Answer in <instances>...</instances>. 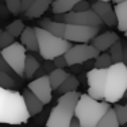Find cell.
I'll return each mask as SVG.
<instances>
[{"label":"cell","instance_id":"42","mask_svg":"<svg viewBox=\"0 0 127 127\" xmlns=\"http://www.w3.org/2000/svg\"><path fill=\"white\" fill-rule=\"evenodd\" d=\"M1 31H3V30H0V37H1Z\"/></svg>","mask_w":127,"mask_h":127},{"label":"cell","instance_id":"13","mask_svg":"<svg viewBox=\"0 0 127 127\" xmlns=\"http://www.w3.org/2000/svg\"><path fill=\"white\" fill-rule=\"evenodd\" d=\"M116 41H119V37H118L116 32L107 31V32H104V34H100V35L93 38L92 39V46L96 47L99 51H105V50L110 49Z\"/></svg>","mask_w":127,"mask_h":127},{"label":"cell","instance_id":"17","mask_svg":"<svg viewBox=\"0 0 127 127\" xmlns=\"http://www.w3.org/2000/svg\"><path fill=\"white\" fill-rule=\"evenodd\" d=\"M115 15H116V20H118V30L122 32L127 31V0L122 3H118L114 7Z\"/></svg>","mask_w":127,"mask_h":127},{"label":"cell","instance_id":"14","mask_svg":"<svg viewBox=\"0 0 127 127\" xmlns=\"http://www.w3.org/2000/svg\"><path fill=\"white\" fill-rule=\"evenodd\" d=\"M38 27L46 30L47 32L56 35V37L64 38L66 23H64V22H57V20L49 19V18H42V19L39 20V26H38Z\"/></svg>","mask_w":127,"mask_h":127},{"label":"cell","instance_id":"43","mask_svg":"<svg viewBox=\"0 0 127 127\" xmlns=\"http://www.w3.org/2000/svg\"><path fill=\"white\" fill-rule=\"evenodd\" d=\"M125 34H126V39H127V31H126V32H125Z\"/></svg>","mask_w":127,"mask_h":127},{"label":"cell","instance_id":"29","mask_svg":"<svg viewBox=\"0 0 127 127\" xmlns=\"http://www.w3.org/2000/svg\"><path fill=\"white\" fill-rule=\"evenodd\" d=\"M8 12L12 15H18L22 12V0H4Z\"/></svg>","mask_w":127,"mask_h":127},{"label":"cell","instance_id":"26","mask_svg":"<svg viewBox=\"0 0 127 127\" xmlns=\"http://www.w3.org/2000/svg\"><path fill=\"white\" fill-rule=\"evenodd\" d=\"M0 87L4 89H14L16 87V81L11 74L5 72H0Z\"/></svg>","mask_w":127,"mask_h":127},{"label":"cell","instance_id":"18","mask_svg":"<svg viewBox=\"0 0 127 127\" xmlns=\"http://www.w3.org/2000/svg\"><path fill=\"white\" fill-rule=\"evenodd\" d=\"M53 0H35L34 4L26 11V16L29 18H41L42 15L49 10Z\"/></svg>","mask_w":127,"mask_h":127},{"label":"cell","instance_id":"32","mask_svg":"<svg viewBox=\"0 0 127 127\" xmlns=\"http://www.w3.org/2000/svg\"><path fill=\"white\" fill-rule=\"evenodd\" d=\"M88 10H91V4L88 1H87V0H80V1L77 3L76 5H74L73 7V10L72 11H88Z\"/></svg>","mask_w":127,"mask_h":127},{"label":"cell","instance_id":"5","mask_svg":"<svg viewBox=\"0 0 127 127\" xmlns=\"http://www.w3.org/2000/svg\"><path fill=\"white\" fill-rule=\"evenodd\" d=\"M34 29L38 38V53L45 61H51L58 56H64L72 47V43L65 38L56 37L41 27Z\"/></svg>","mask_w":127,"mask_h":127},{"label":"cell","instance_id":"7","mask_svg":"<svg viewBox=\"0 0 127 127\" xmlns=\"http://www.w3.org/2000/svg\"><path fill=\"white\" fill-rule=\"evenodd\" d=\"M88 95L95 100H104L105 84H107V69L93 68L87 72Z\"/></svg>","mask_w":127,"mask_h":127},{"label":"cell","instance_id":"23","mask_svg":"<svg viewBox=\"0 0 127 127\" xmlns=\"http://www.w3.org/2000/svg\"><path fill=\"white\" fill-rule=\"evenodd\" d=\"M39 68H41V65H39L38 60L35 58L34 56H27L26 57V62H25V77L26 78H31Z\"/></svg>","mask_w":127,"mask_h":127},{"label":"cell","instance_id":"40","mask_svg":"<svg viewBox=\"0 0 127 127\" xmlns=\"http://www.w3.org/2000/svg\"><path fill=\"white\" fill-rule=\"evenodd\" d=\"M123 99H127V89H126V92H125V96H123Z\"/></svg>","mask_w":127,"mask_h":127},{"label":"cell","instance_id":"33","mask_svg":"<svg viewBox=\"0 0 127 127\" xmlns=\"http://www.w3.org/2000/svg\"><path fill=\"white\" fill-rule=\"evenodd\" d=\"M0 72H5V73L11 74V76H14L12 73H15V72L12 70V69L10 68V65L7 64V61H5L4 58H3V56L0 54Z\"/></svg>","mask_w":127,"mask_h":127},{"label":"cell","instance_id":"11","mask_svg":"<svg viewBox=\"0 0 127 127\" xmlns=\"http://www.w3.org/2000/svg\"><path fill=\"white\" fill-rule=\"evenodd\" d=\"M29 89L34 93L43 104H49L51 101V85L49 76H42L39 78H35L29 84Z\"/></svg>","mask_w":127,"mask_h":127},{"label":"cell","instance_id":"28","mask_svg":"<svg viewBox=\"0 0 127 127\" xmlns=\"http://www.w3.org/2000/svg\"><path fill=\"white\" fill-rule=\"evenodd\" d=\"M115 114H116L118 122H119L120 126H126L127 125V104L125 105H116V107H112Z\"/></svg>","mask_w":127,"mask_h":127},{"label":"cell","instance_id":"41","mask_svg":"<svg viewBox=\"0 0 127 127\" xmlns=\"http://www.w3.org/2000/svg\"><path fill=\"white\" fill-rule=\"evenodd\" d=\"M100 1H111V0H100Z\"/></svg>","mask_w":127,"mask_h":127},{"label":"cell","instance_id":"31","mask_svg":"<svg viewBox=\"0 0 127 127\" xmlns=\"http://www.w3.org/2000/svg\"><path fill=\"white\" fill-rule=\"evenodd\" d=\"M54 64V68L56 69H65L66 66H68V62H66V60H65V54L64 56H58V57H56L54 60H51Z\"/></svg>","mask_w":127,"mask_h":127},{"label":"cell","instance_id":"38","mask_svg":"<svg viewBox=\"0 0 127 127\" xmlns=\"http://www.w3.org/2000/svg\"><path fill=\"white\" fill-rule=\"evenodd\" d=\"M70 127H81L80 122H78L76 118H73V120H72V123H70Z\"/></svg>","mask_w":127,"mask_h":127},{"label":"cell","instance_id":"9","mask_svg":"<svg viewBox=\"0 0 127 127\" xmlns=\"http://www.w3.org/2000/svg\"><path fill=\"white\" fill-rule=\"evenodd\" d=\"M99 31H100L99 27L80 26V25H66L64 38L69 42L87 43V42H91L95 37H97Z\"/></svg>","mask_w":127,"mask_h":127},{"label":"cell","instance_id":"30","mask_svg":"<svg viewBox=\"0 0 127 127\" xmlns=\"http://www.w3.org/2000/svg\"><path fill=\"white\" fill-rule=\"evenodd\" d=\"M14 42H15V38L10 34V32H7L5 30H4V31H1V37H0V50L5 49V47H8V46H11Z\"/></svg>","mask_w":127,"mask_h":127},{"label":"cell","instance_id":"8","mask_svg":"<svg viewBox=\"0 0 127 127\" xmlns=\"http://www.w3.org/2000/svg\"><path fill=\"white\" fill-rule=\"evenodd\" d=\"M100 54L96 47L88 43L74 45L65 53V60L68 62V66L76 65V64H84L89 60H96Z\"/></svg>","mask_w":127,"mask_h":127},{"label":"cell","instance_id":"37","mask_svg":"<svg viewBox=\"0 0 127 127\" xmlns=\"http://www.w3.org/2000/svg\"><path fill=\"white\" fill-rule=\"evenodd\" d=\"M42 76H46V72L43 70V68H39L38 70L34 73V76H32V77H35V78H39V77H42Z\"/></svg>","mask_w":127,"mask_h":127},{"label":"cell","instance_id":"20","mask_svg":"<svg viewBox=\"0 0 127 127\" xmlns=\"http://www.w3.org/2000/svg\"><path fill=\"white\" fill-rule=\"evenodd\" d=\"M49 80H50V85L53 91H57L60 88V85L66 80L70 74L68 72H65V69H54L53 72H50L49 74Z\"/></svg>","mask_w":127,"mask_h":127},{"label":"cell","instance_id":"21","mask_svg":"<svg viewBox=\"0 0 127 127\" xmlns=\"http://www.w3.org/2000/svg\"><path fill=\"white\" fill-rule=\"evenodd\" d=\"M78 87H80V81L77 80V77H74L73 74H70V76L60 85V88L57 89V93H58L60 96H62V95H65V93L76 92Z\"/></svg>","mask_w":127,"mask_h":127},{"label":"cell","instance_id":"4","mask_svg":"<svg viewBox=\"0 0 127 127\" xmlns=\"http://www.w3.org/2000/svg\"><path fill=\"white\" fill-rule=\"evenodd\" d=\"M127 89V66L123 62L112 64L107 69V84H105L104 101L118 103L122 100Z\"/></svg>","mask_w":127,"mask_h":127},{"label":"cell","instance_id":"24","mask_svg":"<svg viewBox=\"0 0 127 127\" xmlns=\"http://www.w3.org/2000/svg\"><path fill=\"white\" fill-rule=\"evenodd\" d=\"M110 56H111V60H112V64H119L122 62L123 60V42L120 41H116L112 46L110 47Z\"/></svg>","mask_w":127,"mask_h":127},{"label":"cell","instance_id":"25","mask_svg":"<svg viewBox=\"0 0 127 127\" xmlns=\"http://www.w3.org/2000/svg\"><path fill=\"white\" fill-rule=\"evenodd\" d=\"M25 27L26 26H25V23H23L22 20L16 19V20H14V22H11L10 25H7V27H5V31L10 32L14 38H16V37H20V35H22Z\"/></svg>","mask_w":127,"mask_h":127},{"label":"cell","instance_id":"44","mask_svg":"<svg viewBox=\"0 0 127 127\" xmlns=\"http://www.w3.org/2000/svg\"><path fill=\"white\" fill-rule=\"evenodd\" d=\"M126 126H127V125H126Z\"/></svg>","mask_w":127,"mask_h":127},{"label":"cell","instance_id":"35","mask_svg":"<svg viewBox=\"0 0 127 127\" xmlns=\"http://www.w3.org/2000/svg\"><path fill=\"white\" fill-rule=\"evenodd\" d=\"M43 70L46 72V74H49L50 72H53L54 70V64L53 61H46L43 64Z\"/></svg>","mask_w":127,"mask_h":127},{"label":"cell","instance_id":"10","mask_svg":"<svg viewBox=\"0 0 127 127\" xmlns=\"http://www.w3.org/2000/svg\"><path fill=\"white\" fill-rule=\"evenodd\" d=\"M64 22L66 25H80V26H92L100 27L103 25L101 19L92 10L88 11H70L64 14Z\"/></svg>","mask_w":127,"mask_h":127},{"label":"cell","instance_id":"12","mask_svg":"<svg viewBox=\"0 0 127 127\" xmlns=\"http://www.w3.org/2000/svg\"><path fill=\"white\" fill-rule=\"evenodd\" d=\"M91 10L100 18L101 22L104 23V25L112 27L118 23L116 15H115V10H114L112 5L110 4V1H100V0H96L93 4H91Z\"/></svg>","mask_w":127,"mask_h":127},{"label":"cell","instance_id":"27","mask_svg":"<svg viewBox=\"0 0 127 127\" xmlns=\"http://www.w3.org/2000/svg\"><path fill=\"white\" fill-rule=\"evenodd\" d=\"M111 65H112V60L108 53L99 54V57L95 60V68L97 69H108Z\"/></svg>","mask_w":127,"mask_h":127},{"label":"cell","instance_id":"3","mask_svg":"<svg viewBox=\"0 0 127 127\" xmlns=\"http://www.w3.org/2000/svg\"><path fill=\"white\" fill-rule=\"evenodd\" d=\"M80 92H70L60 96L56 107L50 111L46 127H70L74 116V108L80 99Z\"/></svg>","mask_w":127,"mask_h":127},{"label":"cell","instance_id":"22","mask_svg":"<svg viewBox=\"0 0 127 127\" xmlns=\"http://www.w3.org/2000/svg\"><path fill=\"white\" fill-rule=\"evenodd\" d=\"M96 127H120L119 122H118L116 114H115L112 107L103 115V118L99 120V123L96 125Z\"/></svg>","mask_w":127,"mask_h":127},{"label":"cell","instance_id":"34","mask_svg":"<svg viewBox=\"0 0 127 127\" xmlns=\"http://www.w3.org/2000/svg\"><path fill=\"white\" fill-rule=\"evenodd\" d=\"M35 0H22V12H26L32 4H34Z\"/></svg>","mask_w":127,"mask_h":127},{"label":"cell","instance_id":"39","mask_svg":"<svg viewBox=\"0 0 127 127\" xmlns=\"http://www.w3.org/2000/svg\"><path fill=\"white\" fill-rule=\"evenodd\" d=\"M111 1H114L115 4H118V3H122V1H125V0H111Z\"/></svg>","mask_w":127,"mask_h":127},{"label":"cell","instance_id":"1","mask_svg":"<svg viewBox=\"0 0 127 127\" xmlns=\"http://www.w3.org/2000/svg\"><path fill=\"white\" fill-rule=\"evenodd\" d=\"M29 118L30 114L23 95L15 89H4L0 87V123L20 125L26 123Z\"/></svg>","mask_w":127,"mask_h":127},{"label":"cell","instance_id":"2","mask_svg":"<svg viewBox=\"0 0 127 127\" xmlns=\"http://www.w3.org/2000/svg\"><path fill=\"white\" fill-rule=\"evenodd\" d=\"M110 108V103L95 100L88 93H83L74 108V118L80 122L81 127H96L99 120Z\"/></svg>","mask_w":127,"mask_h":127},{"label":"cell","instance_id":"36","mask_svg":"<svg viewBox=\"0 0 127 127\" xmlns=\"http://www.w3.org/2000/svg\"><path fill=\"white\" fill-rule=\"evenodd\" d=\"M122 62L127 66V42H123V60Z\"/></svg>","mask_w":127,"mask_h":127},{"label":"cell","instance_id":"19","mask_svg":"<svg viewBox=\"0 0 127 127\" xmlns=\"http://www.w3.org/2000/svg\"><path fill=\"white\" fill-rule=\"evenodd\" d=\"M80 0H53L51 7H53V14H66L70 12L73 7Z\"/></svg>","mask_w":127,"mask_h":127},{"label":"cell","instance_id":"15","mask_svg":"<svg viewBox=\"0 0 127 127\" xmlns=\"http://www.w3.org/2000/svg\"><path fill=\"white\" fill-rule=\"evenodd\" d=\"M22 95H23V99H25L26 108H27V111H29L30 116H35V115H38L39 112H41L45 104L39 100V99L31 92V91L27 88V89L23 91Z\"/></svg>","mask_w":127,"mask_h":127},{"label":"cell","instance_id":"6","mask_svg":"<svg viewBox=\"0 0 127 127\" xmlns=\"http://www.w3.org/2000/svg\"><path fill=\"white\" fill-rule=\"evenodd\" d=\"M0 54L7 61L10 68L19 77H25V62H26V47L19 42H14L11 46L1 49Z\"/></svg>","mask_w":127,"mask_h":127},{"label":"cell","instance_id":"16","mask_svg":"<svg viewBox=\"0 0 127 127\" xmlns=\"http://www.w3.org/2000/svg\"><path fill=\"white\" fill-rule=\"evenodd\" d=\"M20 43L29 51H38V38L34 27H25L22 35H20Z\"/></svg>","mask_w":127,"mask_h":127}]
</instances>
